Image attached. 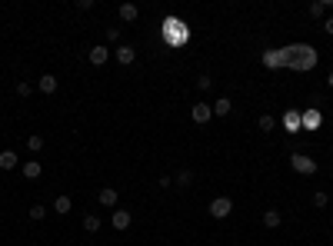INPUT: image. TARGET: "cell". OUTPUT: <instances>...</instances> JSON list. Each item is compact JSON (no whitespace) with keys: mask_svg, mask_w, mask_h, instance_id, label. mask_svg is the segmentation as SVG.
<instances>
[{"mask_svg":"<svg viewBox=\"0 0 333 246\" xmlns=\"http://www.w3.org/2000/svg\"><path fill=\"white\" fill-rule=\"evenodd\" d=\"M300 126H310V130H313V126H320V113H317V110H307V113L300 117Z\"/></svg>","mask_w":333,"mask_h":246,"instance_id":"obj_19","label":"cell"},{"mask_svg":"<svg viewBox=\"0 0 333 246\" xmlns=\"http://www.w3.org/2000/svg\"><path fill=\"white\" fill-rule=\"evenodd\" d=\"M173 183H177V186H190V183H194V173H190V170H180V173L173 177Z\"/></svg>","mask_w":333,"mask_h":246,"instance_id":"obj_22","label":"cell"},{"mask_svg":"<svg viewBox=\"0 0 333 246\" xmlns=\"http://www.w3.org/2000/svg\"><path fill=\"white\" fill-rule=\"evenodd\" d=\"M327 83H330V87H333V70H330V77H327Z\"/></svg>","mask_w":333,"mask_h":246,"instance_id":"obj_31","label":"cell"},{"mask_svg":"<svg viewBox=\"0 0 333 246\" xmlns=\"http://www.w3.org/2000/svg\"><path fill=\"white\" fill-rule=\"evenodd\" d=\"M97 200H100V206H117V200H120V193L113 186H103L100 193H97Z\"/></svg>","mask_w":333,"mask_h":246,"instance_id":"obj_9","label":"cell"},{"mask_svg":"<svg viewBox=\"0 0 333 246\" xmlns=\"http://www.w3.org/2000/svg\"><path fill=\"white\" fill-rule=\"evenodd\" d=\"M230 213H233V200L230 196H217V200H210V216H214V220H226Z\"/></svg>","mask_w":333,"mask_h":246,"instance_id":"obj_4","label":"cell"},{"mask_svg":"<svg viewBox=\"0 0 333 246\" xmlns=\"http://www.w3.org/2000/svg\"><path fill=\"white\" fill-rule=\"evenodd\" d=\"M107 40H110V44H117V40H120V27H107Z\"/></svg>","mask_w":333,"mask_h":246,"instance_id":"obj_27","label":"cell"},{"mask_svg":"<svg viewBox=\"0 0 333 246\" xmlns=\"http://www.w3.org/2000/svg\"><path fill=\"white\" fill-rule=\"evenodd\" d=\"M87 57H90V63H94V67H103V63L110 60V50H107L103 44H97V47H90V53H87Z\"/></svg>","mask_w":333,"mask_h":246,"instance_id":"obj_6","label":"cell"},{"mask_svg":"<svg viewBox=\"0 0 333 246\" xmlns=\"http://www.w3.org/2000/svg\"><path fill=\"white\" fill-rule=\"evenodd\" d=\"M233 110V103H230V97H220V100L214 103V117H226Z\"/></svg>","mask_w":333,"mask_h":246,"instance_id":"obj_18","label":"cell"},{"mask_svg":"<svg viewBox=\"0 0 333 246\" xmlns=\"http://www.w3.org/2000/svg\"><path fill=\"white\" fill-rule=\"evenodd\" d=\"M190 113H194V123H210L214 120V107H210V103H194V110H190Z\"/></svg>","mask_w":333,"mask_h":246,"instance_id":"obj_5","label":"cell"},{"mask_svg":"<svg viewBox=\"0 0 333 246\" xmlns=\"http://www.w3.org/2000/svg\"><path fill=\"white\" fill-rule=\"evenodd\" d=\"M283 123H287V130H296V126H300V113H287Z\"/></svg>","mask_w":333,"mask_h":246,"instance_id":"obj_25","label":"cell"},{"mask_svg":"<svg viewBox=\"0 0 333 246\" xmlns=\"http://www.w3.org/2000/svg\"><path fill=\"white\" fill-rule=\"evenodd\" d=\"M313 206H327V193H323V190H320V193H313Z\"/></svg>","mask_w":333,"mask_h":246,"instance_id":"obj_29","label":"cell"},{"mask_svg":"<svg viewBox=\"0 0 333 246\" xmlns=\"http://www.w3.org/2000/svg\"><path fill=\"white\" fill-rule=\"evenodd\" d=\"M37 87H40V93H57V77L54 73H44L37 80Z\"/></svg>","mask_w":333,"mask_h":246,"instance_id":"obj_11","label":"cell"},{"mask_svg":"<svg viewBox=\"0 0 333 246\" xmlns=\"http://www.w3.org/2000/svg\"><path fill=\"white\" fill-rule=\"evenodd\" d=\"M30 93H33V87H30L27 80H20V83H17V97H30Z\"/></svg>","mask_w":333,"mask_h":246,"instance_id":"obj_26","label":"cell"},{"mask_svg":"<svg viewBox=\"0 0 333 246\" xmlns=\"http://www.w3.org/2000/svg\"><path fill=\"white\" fill-rule=\"evenodd\" d=\"M40 173H44V166H40L37 160H27L24 163V177L27 180H40Z\"/></svg>","mask_w":333,"mask_h":246,"instance_id":"obj_12","label":"cell"},{"mask_svg":"<svg viewBox=\"0 0 333 246\" xmlns=\"http://www.w3.org/2000/svg\"><path fill=\"white\" fill-rule=\"evenodd\" d=\"M273 126H277V120H273L270 113H264V117H260V130H264V133H270Z\"/></svg>","mask_w":333,"mask_h":246,"instance_id":"obj_24","label":"cell"},{"mask_svg":"<svg viewBox=\"0 0 333 246\" xmlns=\"http://www.w3.org/2000/svg\"><path fill=\"white\" fill-rule=\"evenodd\" d=\"M70 210H74V200H70V196H57L54 200V213H70Z\"/></svg>","mask_w":333,"mask_h":246,"instance_id":"obj_15","label":"cell"},{"mask_svg":"<svg viewBox=\"0 0 333 246\" xmlns=\"http://www.w3.org/2000/svg\"><path fill=\"white\" fill-rule=\"evenodd\" d=\"M280 223H283L280 210H267V213H264V226H267V230H277Z\"/></svg>","mask_w":333,"mask_h":246,"instance_id":"obj_13","label":"cell"},{"mask_svg":"<svg viewBox=\"0 0 333 246\" xmlns=\"http://www.w3.org/2000/svg\"><path fill=\"white\" fill-rule=\"evenodd\" d=\"M130 223H133V216H130V210H113V230H130Z\"/></svg>","mask_w":333,"mask_h":246,"instance_id":"obj_7","label":"cell"},{"mask_svg":"<svg viewBox=\"0 0 333 246\" xmlns=\"http://www.w3.org/2000/svg\"><path fill=\"white\" fill-rule=\"evenodd\" d=\"M283 67H290V70H313L317 67V50L310 44H293V47H283Z\"/></svg>","mask_w":333,"mask_h":246,"instance_id":"obj_1","label":"cell"},{"mask_svg":"<svg viewBox=\"0 0 333 246\" xmlns=\"http://www.w3.org/2000/svg\"><path fill=\"white\" fill-rule=\"evenodd\" d=\"M100 226H103V220L97 213H87V216H83V230H87V233H97Z\"/></svg>","mask_w":333,"mask_h":246,"instance_id":"obj_16","label":"cell"},{"mask_svg":"<svg viewBox=\"0 0 333 246\" xmlns=\"http://www.w3.org/2000/svg\"><path fill=\"white\" fill-rule=\"evenodd\" d=\"M323 30H327L330 37H333V17H327V24H323Z\"/></svg>","mask_w":333,"mask_h":246,"instance_id":"obj_30","label":"cell"},{"mask_svg":"<svg viewBox=\"0 0 333 246\" xmlns=\"http://www.w3.org/2000/svg\"><path fill=\"white\" fill-rule=\"evenodd\" d=\"M290 166H293L300 177H313V173L320 170V166H317V160H310L307 153H293V157H290Z\"/></svg>","mask_w":333,"mask_h":246,"instance_id":"obj_2","label":"cell"},{"mask_svg":"<svg viewBox=\"0 0 333 246\" xmlns=\"http://www.w3.org/2000/svg\"><path fill=\"white\" fill-rule=\"evenodd\" d=\"M27 150L40 153V150H44V137H40V133H30V137H27Z\"/></svg>","mask_w":333,"mask_h":246,"instance_id":"obj_21","label":"cell"},{"mask_svg":"<svg viewBox=\"0 0 333 246\" xmlns=\"http://www.w3.org/2000/svg\"><path fill=\"white\" fill-rule=\"evenodd\" d=\"M264 67H270V70L273 67H283V53L280 50H267L264 53Z\"/></svg>","mask_w":333,"mask_h":246,"instance_id":"obj_17","label":"cell"},{"mask_svg":"<svg viewBox=\"0 0 333 246\" xmlns=\"http://www.w3.org/2000/svg\"><path fill=\"white\" fill-rule=\"evenodd\" d=\"M17 163H20V160H17V153H13V150H4V153H0V170H13Z\"/></svg>","mask_w":333,"mask_h":246,"instance_id":"obj_14","label":"cell"},{"mask_svg":"<svg viewBox=\"0 0 333 246\" xmlns=\"http://www.w3.org/2000/svg\"><path fill=\"white\" fill-rule=\"evenodd\" d=\"M44 216H47V206H40V203H33V206H30V220H33V223H40V220H44Z\"/></svg>","mask_w":333,"mask_h":246,"instance_id":"obj_23","label":"cell"},{"mask_svg":"<svg viewBox=\"0 0 333 246\" xmlns=\"http://www.w3.org/2000/svg\"><path fill=\"white\" fill-rule=\"evenodd\" d=\"M164 37H167V44L180 47L183 40H187V27H183L180 20H167V24H164Z\"/></svg>","mask_w":333,"mask_h":246,"instance_id":"obj_3","label":"cell"},{"mask_svg":"<svg viewBox=\"0 0 333 246\" xmlns=\"http://www.w3.org/2000/svg\"><path fill=\"white\" fill-rule=\"evenodd\" d=\"M330 4H333V0H313V4H310V17H323Z\"/></svg>","mask_w":333,"mask_h":246,"instance_id":"obj_20","label":"cell"},{"mask_svg":"<svg viewBox=\"0 0 333 246\" xmlns=\"http://www.w3.org/2000/svg\"><path fill=\"white\" fill-rule=\"evenodd\" d=\"M210 83H214V80H210L207 73H203V77H197V87H200V90H210Z\"/></svg>","mask_w":333,"mask_h":246,"instance_id":"obj_28","label":"cell"},{"mask_svg":"<svg viewBox=\"0 0 333 246\" xmlns=\"http://www.w3.org/2000/svg\"><path fill=\"white\" fill-rule=\"evenodd\" d=\"M113 57H117V60H120V63H124V67H127V63H133V60H137V50H133L130 44H120L117 50H113Z\"/></svg>","mask_w":333,"mask_h":246,"instance_id":"obj_8","label":"cell"},{"mask_svg":"<svg viewBox=\"0 0 333 246\" xmlns=\"http://www.w3.org/2000/svg\"><path fill=\"white\" fill-rule=\"evenodd\" d=\"M137 17H140L137 4H120V20H124V24H133Z\"/></svg>","mask_w":333,"mask_h":246,"instance_id":"obj_10","label":"cell"}]
</instances>
